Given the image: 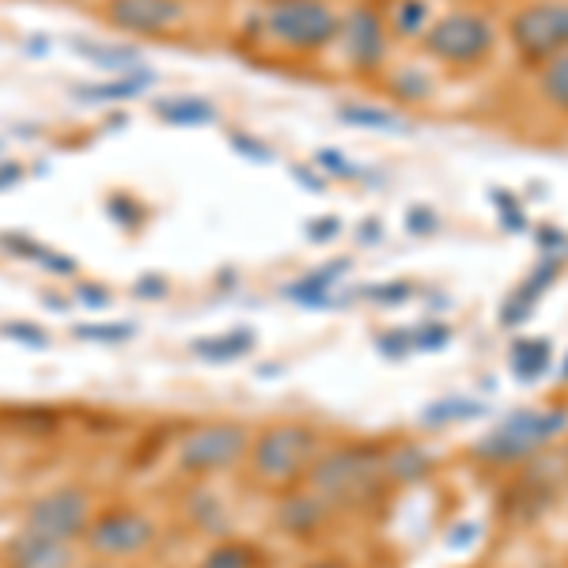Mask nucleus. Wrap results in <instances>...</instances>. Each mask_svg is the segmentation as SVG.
I'll list each match as a JSON object with an SVG mask.
<instances>
[{
    "instance_id": "obj_1",
    "label": "nucleus",
    "mask_w": 568,
    "mask_h": 568,
    "mask_svg": "<svg viewBox=\"0 0 568 568\" xmlns=\"http://www.w3.org/2000/svg\"><path fill=\"white\" fill-rule=\"evenodd\" d=\"M323 455L318 433L307 425H270L258 436H251V452H246V478L258 489L284 493L307 481L311 466Z\"/></svg>"
},
{
    "instance_id": "obj_2",
    "label": "nucleus",
    "mask_w": 568,
    "mask_h": 568,
    "mask_svg": "<svg viewBox=\"0 0 568 568\" xmlns=\"http://www.w3.org/2000/svg\"><path fill=\"white\" fill-rule=\"evenodd\" d=\"M383 481H387L383 452L364 444H342L334 452L318 455L307 474V489H315L334 511L364 508L368 500L379 497Z\"/></svg>"
},
{
    "instance_id": "obj_3",
    "label": "nucleus",
    "mask_w": 568,
    "mask_h": 568,
    "mask_svg": "<svg viewBox=\"0 0 568 568\" xmlns=\"http://www.w3.org/2000/svg\"><path fill=\"white\" fill-rule=\"evenodd\" d=\"M163 527L141 504H106L95 508L91 524L80 538V549L91 554V561H141L160 542Z\"/></svg>"
},
{
    "instance_id": "obj_4",
    "label": "nucleus",
    "mask_w": 568,
    "mask_h": 568,
    "mask_svg": "<svg viewBox=\"0 0 568 568\" xmlns=\"http://www.w3.org/2000/svg\"><path fill=\"white\" fill-rule=\"evenodd\" d=\"M251 452V428L240 420H201L175 439L171 463L182 478L190 481H213L220 474H232L246 463Z\"/></svg>"
},
{
    "instance_id": "obj_5",
    "label": "nucleus",
    "mask_w": 568,
    "mask_h": 568,
    "mask_svg": "<svg viewBox=\"0 0 568 568\" xmlns=\"http://www.w3.org/2000/svg\"><path fill=\"white\" fill-rule=\"evenodd\" d=\"M342 16L326 0H270L262 8L265 39L292 53H318L337 39Z\"/></svg>"
},
{
    "instance_id": "obj_6",
    "label": "nucleus",
    "mask_w": 568,
    "mask_h": 568,
    "mask_svg": "<svg viewBox=\"0 0 568 568\" xmlns=\"http://www.w3.org/2000/svg\"><path fill=\"white\" fill-rule=\"evenodd\" d=\"M568 428V409L546 406V409H519V414L504 417L489 436L474 444V455L485 463H524L538 455L542 447L554 444Z\"/></svg>"
},
{
    "instance_id": "obj_7",
    "label": "nucleus",
    "mask_w": 568,
    "mask_h": 568,
    "mask_svg": "<svg viewBox=\"0 0 568 568\" xmlns=\"http://www.w3.org/2000/svg\"><path fill=\"white\" fill-rule=\"evenodd\" d=\"M91 516H95V500H91L84 485H53V489H45L23 504L20 530L80 546Z\"/></svg>"
},
{
    "instance_id": "obj_8",
    "label": "nucleus",
    "mask_w": 568,
    "mask_h": 568,
    "mask_svg": "<svg viewBox=\"0 0 568 568\" xmlns=\"http://www.w3.org/2000/svg\"><path fill=\"white\" fill-rule=\"evenodd\" d=\"M508 31L524 61L546 65L549 58L568 50V0H538V4L519 8Z\"/></svg>"
},
{
    "instance_id": "obj_9",
    "label": "nucleus",
    "mask_w": 568,
    "mask_h": 568,
    "mask_svg": "<svg viewBox=\"0 0 568 568\" xmlns=\"http://www.w3.org/2000/svg\"><path fill=\"white\" fill-rule=\"evenodd\" d=\"M493 27L474 12H452L425 31V50L444 65H478L493 53Z\"/></svg>"
},
{
    "instance_id": "obj_10",
    "label": "nucleus",
    "mask_w": 568,
    "mask_h": 568,
    "mask_svg": "<svg viewBox=\"0 0 568 568\" xmlns=\"http://www.w3.org/2000/svg\"><path fill=\"white\" fill-rule=\"evenodd\" d=\"M190 8L186 0H110L106 20L118 31L144 34V39H163V34H175L186 23Z\"/></svg>"
},
{
    "instance_id": "obj_11",
    "label": "nucleus",
    "mask_w": 568,
    "mask_h": 568,
    "mask_svg": "<svg viewBox=\"0 0 568 568\" xmlns=\"http://www.w3.org/2000/svg\"><path fill=\"white\" fill-rule=\"evenodd\" d=\"M334 42L342 45L345 61H349L356 72H372L383 58H387V31H383V20L368 4L349 8V16L337 23Z\"/></svg>"
},
{
    "instance_id": "obj_12",
    "label": "nucleus",
    "mask_w": 568,
    "mask_h": 568,
    "mask_svg": "<svg viewBox=\"0 0 568 568\" xmlns=\"http://www.w3.org/2000/svg\"><path fill=\"white\" fill-rule=\"evenodd\" d=\"M0 568H80V546L16 530L0 546Z\"/></svg>"
},
{
    "instance_id": "obj_13",
    "label": "nucleus",
    "mask_w": 568,
    "mask_h": 568,
    "mask_svg": "<svg viewBox=\"0 0 568 568\" xmlns=\"http://www.w3.org/2000/svg\"><path fill=\"white\" fill-rule=\"evenodd\" d=\"M329 504L318 497L315 489H304V493H288V497L281 500V508H277V524L284 535H296V538H307V535H315L318 527L329 519Z\"/></svg>"
},
{
    "instance_id": "obj_14",
    "label": "nucleus",
    "mask_w": 568,
    "mask_h": 568,
    "mask_svg": "<svg viewBox=\"0 0 568 568\" xmlns=\"http://www.w3.org/2000/svg\"><path fill=\"white\" fill-rule=\"evenodd\" d=\"M152 114L163 125H182V130H194V125H213L216 106L201 95H182V99H160L152 103Z\"/></svg>"
},
{
    "instance_id": "obj_15",
    "label": "nucleus",
    "mask_w": 568,
    "mask_h": 568,
    "mask_svg": "<svg viewBox=\"0 0 568 568\" xmlns=\"http://www.w3.org/2000/svg\"><path fill=\"white\" fill-rule=\"evenodd\" d=\"M190 349H194V356H201V361L227 364L254 349V334L251 329H227V334H216V337H197Z\"/></svg>"
},
{
    "instance_id": "obj_16",
    "label": "nucleus",
    "mask_w": 568,
    "mask_h": 568,
    "mask_svg": "<svg viewBox=\"0 0 568 568\" xmlns=\"http://www.w3.org/2000/svg\"><path fill=\"white\" fill-rule=\"evenodd\" d=\"M155 84V72L149 69H130V72H122L118 80H110V84H91V88H80L77 95L80 99H106V103H122V99H133V95H141L144 88H152Z\"/></svg>"
},
{
    "instance_id": "obj_17",
    "label": "nucleus",
    "mask_w": 568,
    "mask_h": 568,
    "mask_svg": "<svg viewBox=\"0 0 568 568\" xmlns=\"http://www.w3.org/2000/svg\"><path fill=\"white\" fill-rule=\"evenodd\" d=\"M194 568H258V554L254 546L235 542V538H220L201 554V561Z\"/></svg>"
},
{
    "instance_id": "obj_18",
    "label": "nucleus",
    "mask_w": 568,
    "mask_h": 568,
    "mask_svg": "<svg viewBox=\"0 0 568 568\" xmlns=\"http://www.w3.org/2000/svg\"><path fill=\"white\" fill-rule=\"evenodd\" d=\"M72 50L80 53V58H88V61H95V65H103V69H114L118 77L122 72H130L141 65V53L130 50V45H95V42H72Z\"/></svg>"
},
{
    "instance_id": "obj_19",
    "label": "nucleus",
    "mask_w": 568,
    "mask_h": 568,
    "mask_svg": "<svg viewBox=\"0 0 568 568\" xmlns=\"http://www.w3.org/2000/svg\"><path fill=\"white\" fill-rule=\"evenodd\" d=\"M383 466H387V478L394 481H417L428 474V455L414 444H402L390 455H383Z\"/></svg>"
},
{
    "instance_id": "obj_20",
    "label": "nucleus",
    "mask_w": 568,
    "mask_h": 568,
    "mask_svg": "<svg viewBox=\"0 0 568 568\" xmlns=\"http://www.w3.org/2000/svg\"><path fill=\"white\" fill-rule=\"evenodd\" d=\"M511 368L519 379H538L549 368V342H538V337L516 342L511 345Z\"/></svg>"
},
{
    "instance_id": "obj_21",
    "label": "nucleus",
    "mask_w": 568,
    "mask_h": 568,
    "mask_svg": "<svg viewBox=\"0 0 568 568\" xmlns=\"http://www.w3.org/2000/svg\"><path fill=\"white\" fill-rule=\"evenodd\" d=\"M538 88H542L546 103H554L557 110H565V114H568V50H561L557 58L546 61Z\"/></svg>"
},
{
    "instance_id": "obj_22",
    "label": "nucleus",
    "mask_w": 568,
    "mask_h": 568,
    "mask_svg": "<svg viewBox=\"0 0 568 568\" xmlns=\"http://www.w3.org/2000/svg\"><path fill=\"white\" fill-rule=\"evenodd\" d=\"M342 270H345V262L342 265H326V270H318V273H311V277L292 284L288 296L292 300H304V304H323L326 292L337 284V273H342Z\"/></svg>"
},
{
    "instance_id": "obj_23",
    "label": "nucleus",
    "mask_w": 568,
    "mask_h": 568,
    "mask_svg": "<svg viewBox=\"0 0 568 568\" xmlns=\"http://www.w3.org/2000/svg\"><path fill=\"white\" fill-rule=\"evenodd\" d=\"M342 118L364 130H402V122L390 110H372V106H342Z\"/></svg>"
},
{
    "instance_id": "obj_24",
    "label": "nucleus",
    "mask_w": 568,
    "mask_h": 568,
    "mask_svg": "<svg viewBox=\"0 0 568 568\" xmlns=\"http://www.w3.org/2000/svg\"><path fill=\"white\" fill-rule=\"evenodd\" d=\"M106 213L114 216L118 224L133 227V232H136V227L144 224V209L136 205V201H133L130 194H114V197H110V201H106Z\"/></svg>"
},
{
    "instance_id": "obj_25",
    "label": "nucleus",
    "mask_w": 568,
    "mask_h": 568,
    "mask_svg": "<svg viewBox=\"0 0 568 568\" xmlns=\"http://www.w3.org/2000/svg\"><path fill=\"white\" fill-rule=\"evenodd\" d=\"M425 16H428V8L420 4V0H402L398 12H394V23H398L402 34H414L425 27Z\"/></svg>"
},
{
    "instance_id": "obj_26",
    "label": "nucleus",
    "mask_w": 568,
    "mask_h": 568,
    "mask_svg": "<svg viewBox=\"0 0 568 568\" xmlns=\"http://www.w3.org/2000/svg\"><path fill=\"white\" fill-rule=\"evenodd\" d=\"M77 337H84V342H125V337H133V326H77Z\"/></svg>"
},
{
    "instance_id": "obj_27",
    "label": "nucleus",
    "mask_w": 568,
    "mask_h": 568,
    "mask_svg": "<svg viewBox=\"0 0 568 568\" xmlns=\"http://www.w3.org/2000/svg\"><path fill=\"white\" fill-rule=\"evenodd\" d=\"M4 334L8 337H20V342H27L31 349H45V342H50V337H45L39 326H20V323L4 326Z\"/></svg>"
},
{
    "instance_id": "obj_28",
    "label": "nucleus",
    "mask_w": 568,
    "mask_h": 568,
    "mask_svg": "<svg viewBox=\"0 0 568 568\" xmlns=\"http://www.w3.org/2000/svg\"><path fill=\"white\" fill-rule=\"evenodd\" d=\"M318 163H323V171H329V175H342V179L356 175L349 163H345V155H337V152H318Z\"/></svg>"
},
{
    "instance_id": "obj_29",
    "label": "nucleus",
    "mask_w": 568,
    "mask_h": 568,
    "mask_svg": "<svg viewBox=\"0 0 568 568\" xmlns=\"http://www.w3.org/2000/svg\"><path fill=\"white\" fill-rule=\"evenodd\" d=\"M232 149L246 152L254 163H265V160H270V149H262V144H258V141H251V136H232Z\"/></svg>"
},
{
    "instance_id": "obj_30",
    "label": "nucleus",
    "mask_w": 568,
    "mask_h": 568,
    "mask_svg": "<svg viewBox=\"0 0 568 568\" xmlns=\"http://www.w3.org/2000/svg\"><path fill=\"white\" fill-rule=\"evenodd\" d=\"M77 296L84 300V304H91V307H106V304H110V292H103V288H88V284H80Z\"/></svg>"
},
{
    "instance_id": "obj_31",
    "label": "nucleus",
    "mask_w": 568,
    "mask_h": 568,
    "mask_svg": "<svg viewBox=\"0 0 568 568\" xmlns=\"http://www.w3.org/2000/svg\"><path fill=\"white\" fill-rule=\"evenodd\" d=\"M133 292H136V296H163V292H168V284H163V277H141Z\"/></svg>"
},
{
    "instance_id": "obj_32",
    "label": "nucleus",
    "mask_w": 568,
    "mask_h": 568,
    "mask_svg": "<svg viewBox=\"0 0 568 568\" xmlns=\"http://www.w3.org/2000/svg\"><path fill=\"white\" fill-rule=\"evenodd\" d=\"M318 227H311V240H329V235H337V220H315Z\"/></svg>"
},
{
    "instance_id": "obj_33",
    "label": "nucleus",
    "mask_w": 568,
    "mask_h": 568,
    "mask_svg": "<svg viewBox=\"0 0 568 568\" xmlns=\"http://www.w3.org/2000/svg\"><path fill=\"white\" fill-rule=\"evenodd\" d=\"M16 182H20V168H12V163H4V168H0V190L16 186Z\"/></svg>"
},
{
    "instance_id": "obj_34",
    "label": "nucleus",
    "mask_w": 568,
    "mask_h": 568,
    "mask_svg": "<svg viewBox=\"0 0 568 568\" xmlns=\"http://www.w3.org/2000/svg\"><path fill=\"white\" fill-rule=\"evenodd\" d=\"M91 568H141L136 561H122V565H114V561H91Z\"/></svg>"
},
{
    "instance_id": "obj_35",
    "label": "nucleus",
    "mask_w": 568,
    "mask_h": 568,
    "mask_svg": "<svg viewBox=\"0 0 568 568\" xmlns=\"http://www.w3.org/2000/svg\"><path fill=\"white\" fill-rule=\"evenodd\" d=\"M307 568H353V565H345V561H315V565H307Z\"/></svg>"
}]
</instances>
